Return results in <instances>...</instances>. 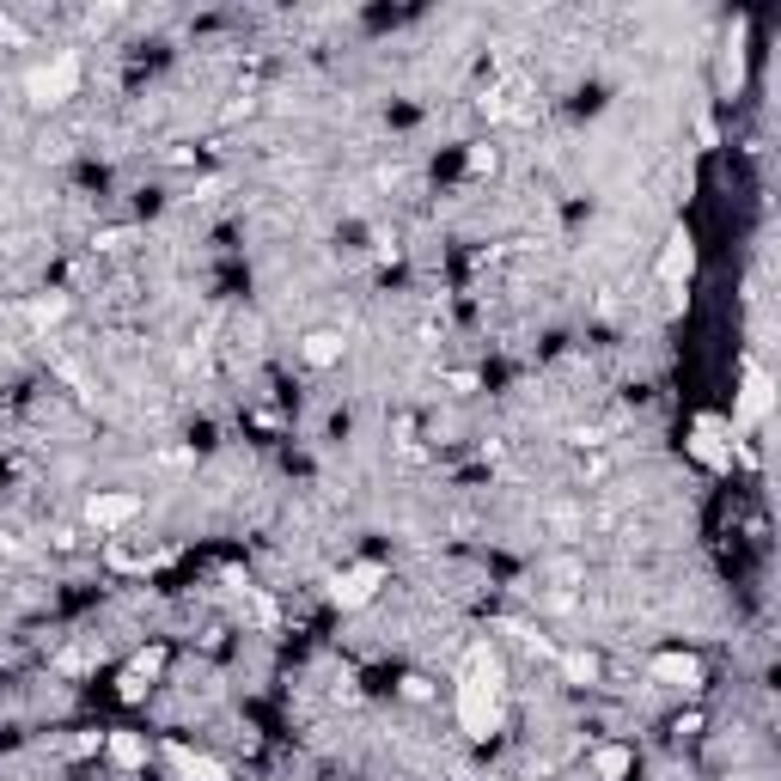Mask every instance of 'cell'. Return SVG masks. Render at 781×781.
I'll use <instances>...</instances> for the list:
<instances>
[{"label": "cell", "mask_w": 781, "mask_h": 781, "mask_svg": "<svg viewBox=\"0 0 781 781\" xmlns=\"http://www.w3.org/2000/svg\"><path fill=\"white\" fill-rule=\"evenodd\" d=\"M629 763H635V757H629L623 745H605V751L593 757V776H598V781H623V776H629Z\"/></svg>", "instance_id": "cell-10"}, {"label": "cell", "mask_w": 781, "mask_h": 781, "mask_svg": "<svg viewBox=\"0 0 781 781\" xmlns=\"http://www.w3.org/2000/svg\"><path fill=\"white\" fill-rule=\"evenodd\" d=\"M568 678H586V684H593V678H598V659H593V654H574V659H568Z\"/></svg>", "instance_id": "cell-15"}, {"label": "cell", "mask_w": 781, "mask_h": 781, "mask_svg": "<svg viewBox=\"0 0 781 781\" xmlns=\"http://www.w3.org/2000/svg\"><path fill=\"white\" fill-rule=\"evenodd\" d=\"M745 80V25H733V43H726V85Z\"/></svg>", "instance_id": "cell-13"}, {"label": "cell", "mask_w": 781, "mask_h": 781, "mask_svg": "<svg viewBox=\"0 0 781 781\" xmlns=\"http://www.w3.org/2000/svg\"><path fill=\"white\" fill-rule=\"evenodd\" d=\"M654 678L671 684V690H697V684H702V659L697 654H659L654 659Z\"/></svg>", "instance_id": "cell-8"}, {"label": "cell", "mask_w": 781, "mask_h": 781, "mask_svg": "<svg viewBox=\"0 0 781 781\" xmlns=\"http://www.w3.org/2000/svg\"><path fill=\"white\" fill-rule=\"evenodd\" d=\"M336 360H342V336H336V330L306 336V367H336Z\"/></svg>", "instance_id": "cell-9"}, {"label": "cell", "mask_w": 781, "mask_h": 781, "mask_svg": "<svg viewBox=\"0 0 781 781\" xmlns=\"http://www.w3.org/2000/svg\"><path fill=\"white\" fill-rule=\"evenodd\" d=\"M73 85H80V56H56V61H43V68L25 73V99L37 104V111H56V104L73 99Z\"/></svg>", "instance_id": "cell-2"}, {"label": "cell", "mask_w": 781, "mask_h": 781, "mask_svg": "<svg viewBox=\"0 0 781 781\" xmlns=\"http://www.w3.org/2000/svg\"><path fill=\"white\" fill-rule=\"evenodd\" d=\"M61 312H68V299H61V294H56V299H37V306H31V318H37V324H56Z\"/></svg>", "instance_id": "cell-14"}, {"label": "cell", "mask_w": 781, "mask_h": 781, "mask_svg": "<svg viewBox=\"0 0 781 781\" xmlns=\"http://www.w3.org/2000/svg\"><path fill=\"white\" fill-rule=\"evenodd\" d=\"M379 586H384L379 562H355V568H342L336 581H330V598H336L342 611H367L372 598H379Z\"/></svg>", "instance_id": "cell-3"}, {"label": "cell", "mask_w": 781, "mask_h": 781, "mask_svg": "<svg viewBox=\"0 0 781 781\" xmlns=\"http://www.w3.org/2000/svg\"><path fill=\"white\" fill-rule=\"evenodd\" d=\"M111 757H116L123 769H141V763H147V745L135 739V733H111Z\"/></svg>", "instance_id": "cell-11"}, {"label": "cell", "mask_w": 781, "mask_h": 781, "mask_svg": "<svg viewBox=\"0 0 781 781\" xmlns=\"http://www.w3.org/2000/svg\"><path fill=\"white\" fill-rule=\"evenodd\" d=\"M721 434H726V422L702 415V422H697V440H690V452H697L709 470H726V464H733V452H726V440H721Z\"/></svg>", "instance_id": "cell-7"}, {"label": "cell", "mask_w": 781, "mask_h": 781, "mask_svg": "<svg viewBox=\"0 0 781 781\" xmlns=\"http://www.w3.org/2000/svg\"><path fill=\"white\" fill-rule=\"evenodd\" d=\"M141 513V495H128V489H99V495L85 501V519L99 531H116V526H128Z\"/></svg>", "instance_id": "cell-5"}, {"label": "cell", "mask_w": 781, "mask_h": 781, "mask_svg": "<svg viewBox=\"0 0 781 781\" xmlns=\"http://www.w3.org/2000/svg\"><path fill=\"white\" fill-rule=\"evenodd\" d=\"M177 769H184V781H227V769L214 763V757H189V751H177Z\"/></svg>", "instance_id": "cell-12"}, {"label": "cell", "mask_w": 781, "mask_h": 781, "mask_svg": "<svg viewBox=\"0 0 781 781\" xmlns=\"http://www.w3.org/2000/svg\"><path fill=\"white\" fill-rule=\"evenodd\" d=\"M501 709H507V671H501L495 647L476 641L458 666V721L470 739H489V733H501Z\"/></svg>", "instance_id": "cell-1"}, {"label": "cell", "mask_w": 781, "mask_h": 781, "mask_svg": "<svg viewBox=\"0 0 781 781\" xmlns=\"http://www.w3.org/2000/svg\"><path fill=\"white\" fill-rule=\"evenodd\" d=\"M769 410H776V384H769V372L757 367H745V391H739V410H733V434H745V427H757V422H769Z\"/></svg>", "instance_id": "cell-4"}, {"label": "cell", "mask_w": 781, "mask_h": 781, "mask_svg": "<svg viewBox=\"0 0 781 781\" xmlns=\"http://www.w3.org/2000/svg\"><path fill=\"white\" fill-rule=\"evenodd\" d=\"M690 275H697V239L678 227V232L666 239V251H659V282H666V287H684Z\"/></svg>", "instance_id": "cell-6"}]
</instances>
